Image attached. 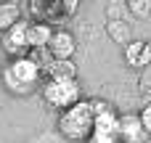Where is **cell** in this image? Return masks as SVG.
Wrapping results in <instances>:
<instances>
[{
	"mask_svg": "<svg viewBox=\"0 0 151 143\" xmlns=\"http://www.w3.org/2000/svg\"><path fill=\"white\" fill-rule=\"evenodd\" d=\"M58 130L64 138L69 141H90L93 130H96V111H93V101H80L72 109L61 111L58 117Z\"/></svg>",
	"mask_w": 151,
	"mask_h": 143,
	"instance_id": "6da1fadb",
	"label": "cell"
},
{
	"mask_svg": "<svg viewBox=\"0 0 151 143\" xmlns=\"http://www.w3.org/2000/svg\"><path fill=\"white\" fill-rule=\"evenodd\" d=\"M40 74H42V66L29 58V56H19L13 58L5 69H3V82L11 93H32L35 85L40 82Z\"/></svg>",
	"mask_w": 151,
	"mask_h": 143,
	"instance_id": "7a4b0ae2",
	"label": "cell"
},
{
	"mask_svg": "<svg viewBox=\"0 0 151 143\" xmlns=\"http://www.w3.org/2000/svg\"><path fill=\"white\" fill-rule=\"evenodd\" d=\"M42 98H45L48 106H53L58 111H66V109H72L74 103L82 101V90H80L77 80H45Z\"/></svg>",
	"mask_w": 151,
	"mask_h": 143,
	"instance_id": "3957f363",
	"label": "cell"
},
{
	"mask_svg": "<svg viewBox=\"0 0 151 143\" xmlns=\"http://www.w3.org/2000/svg\"><path fill=\"white\" fill-rule=\"evenodd\" d=\"M93 111H96V130L88 143H119V117L114 106L93 98Z\"/></svg>",
	"mask_w": 151,
	"mask_h": 143,
	"instance_id": "277c9868",
	"label": "cell"
},
{
	"mask_svg": "<svg viewBox=\"0 0 151 143\" xmlns=\"http://www.w3.org/2000/svg\"><path fill=\"white\" fill-rule=\"evenodd\" d=\"M3 48L13 58L24 56V50H29V21L21 19L16 27H11L8 32H3Z\"/></svg>",
	"mask_w": 151,
	"mask_h": 143,
	"instance_id": "5b68a950",
	"label": "cell"
},
{
	"mask_svg": "<svg viewBox=\"0 0 151 143\" xmlns=\"http://www.w3.org/2000/svg\"><path fill=\"white\" fill-rule=\"evenodd\" d=\"M74 50H77V40H74V34L66 32V29H56L53 37H50V45H48V56H50V61H72Z\"/></svg>",
	"mask_w": 151,
	"mask_h": 143,
	"instance_id": "8992f818",
	"label": "cell"
},
{
	"mask_svg": "<svg viewBox=\"0 0 151 143\" xmlns=\"http://www.w3.org/2000/svg\"><path fill=\"white\" fill-rule=\"evenodd\" d=\"M151 135L146 133L141 114H125L119 117V143H146Z\"/></svg>",
	"mask_w": 151,
	"mask_h": 143,
	"instance_id": "52a82bcc",
	"label": "cell"
},
{
	"mask_svg": "<svg viewBox=\"0 0 151 143\" xmlns=\"http://www.w3.org/2000/svg\"><path fill=\"white\" fill-rule=\"evenodd\" d=\"M125 61L133 69H143L151 64V42L146 40H130L125 45Z\"/></svg>",
	"mask_w": 151,
	"mask_h": 143,
	"instance_id": "ba28073f",
	"label": "cell"
},
{
	"mask_svg": "<svg viewBox=\"0 0 151 143\" xmlns=\"http://www.w3.org/2000/svg\"><path fill=\"white\" fill-rule=\"evenodd\" d=\"M53 27L50 24H45V21H32L29 24V48L32 50H48V45H50V37H53Z\"/></svg>",
	"mask_w": 151,
	"mask_h": 143,
	"instance_id": "9c48e42d",
	"label": "cell"
},
{
	"mask_svg": "<svg viewBox=\"0 0 151 143\" xmlns=\"http://www.w3.org/2000/svg\"><path fill=\"white\" fill-rule=\"evenodd\" d=\"M42 74H48V80H77V64L74 61H48L42 66Z\"/></svg>",
	"mask_w": 151,
	"mask_h": 143,
	"instance_id": "30bf717a",
	"label": "cell"
},
{
	"mask_svg": "<svg viewBox=\"0 0 151 143\" xmlns=\"http://www.w3.org/2000/svg\"><path fill=\"white\" fill-rule=\"evenodd\" d=\"M21 21V8L16 3H0V29L8 32L11 27H16Z\"/></svg>",
	"mask_w": 151,
	"mask_h": 143,
	"instance_id": "8fae6325",
	"label": "cell"
},
{
	"mask_svg": "<svg viewBox=\"0 0 151 143\" xmlns=\"http://www.w3.org/2000/svg\"><path fill=\"white\" fill-rule=\"evenodd\" d=\"M141 122H143L146 133L151 135V103H149V106H143V111H141Z\"/></svg>",
	"mask_w": 151,
	"mask_h": 143,
	"instance_id": "7c38bea8",
	"label": "cell"
},
{
	"mask_svg": "<svg viewBox=\"0 0 151 143\" xmlns=\"http://www.w3.org/2000/svg\"><path fill=\"white\" fill-rule=\"evenodd\" d=\"M130 8L135 11V13H149L151 11V3L146 0V3H130Z\"/></svg>",
	"mask_w": 151,
	"mask_h": 143,
	"instance_id": "4fadbf2b",
	"label": "cell"
}]
</instances>
